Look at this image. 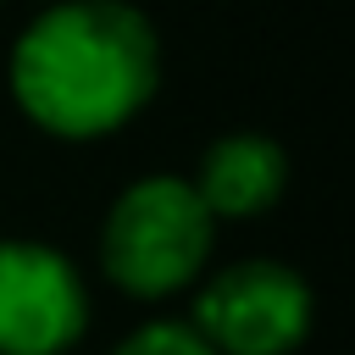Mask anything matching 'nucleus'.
I'll return each mask as SVG.
<instances>
[{
	"instance_id": "1",
	"label": "nucleus",
	"mask_w": 355,
	"mask_h": 355,
	"mask_svg": "<svg viewBox=\"0 0 355 355\" xmlns=\"http://www.w3.org/2000/svg\"><path fill=\"white\" fill-rule=\"evenodd\" d=\"M161 83V39L128 0H61L11 44V94L55 139H105Z\"/></svg>"
},
{
	"instance_id": "2",
	"label": "nucleus",
	"mask_w": 355,
	"mask_h": 355,
	"mask_svg": "<svg viewBox=\"0 0 355 355\" xmlns=\"http://www.w3.org/2000/svg\"><path fill=\"white\" fill-rule=\"evenodd\" d=\"M216 216L200 205L189 178L155 172L116 194L100 227V266L133 300H166L189 288L211 261Z\"/></svg>"
},
{
	"instance_id": "3",
	"label": "nucleus",
	"mask_w": 355,
	"mask_h": 355,
	"mask_svg": "<svg viewBox=\"0 0 355 355\" xmlns=\"http://www.w3.org/2000/svg\"><path fill=\"white\" fill-rule=\"evenodd\" d=\"M311 283L283 261H233L194 294L189 327L216 355H288L311 333Z\"/></svg>"
},
{
	"instance_id": "4",
	"label": "nucleus",
	"mask_w": 355,
	"mask_h": 355,
	"mask_svg": "<svg viewBox=\"0 0 355 355\" xmlns=\"http://www.w3.org/2000/svg\"><path fill=\"white\" fill-rule=\"evenodd\" d=\"M89 327L78 266L39 239H0V355H61Z\"/></svg>"
},
{
	"instance_id": "5",
	"label": "nucleus",
	"mask_w": 355,
	"mask_h": 355,
	"mask_svg": "<svg viewBox=\"0 0 355 355\" xmlns=\"http://www.w3.org/2000/svg\"><path fill=\"white\" fill-rule=\"evenodd\" d=\"M189 183L216 222L261 216L266 205H277V194L288 183V155L266 133H227L200 155V172Z\"/></svg>"
},
{
	"instance_id": "6",
	"label": "nucleus",
	"mask_w": 355,
	"mask_h": 355,
	"mask_svg": "<svg viewBox=\"0 0 355 355\" xmlns=\"http://www.w3.org/2000/svg\"><path fill=\"white\" fill-rule=\"evenodd\" d=\"M111 355H216L189 322H150L139 333H128Z\"/></svg>"
}]
</instances>
